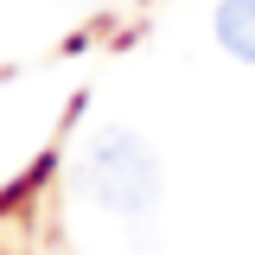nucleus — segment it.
Returning a JSON list of instances; mask_svg holds the SVG:
<instances>
[{
    "instance_id": "nucleus-1",
    "label": "nucleus",
    "mask_w": 255,
    "mask_h": 255,
    "mask_svg": "<svg viewBox=\"0 0 255 255\" xmlns=\"http://www.w3.org/2000/svg\"><path fill=\"white\" fill-rule=\"evenodd\" d=\"M77 185L115 217H147L159 198V159L134 128H96L77 153Z\"/></svg>"
},
{
    "instance_id": "nucleus-2",
    "label": "nucleus",
    "mask_w": 255,
    "mask_h": 255,
    "mask_svg": "<svg viewBox=\"0 0 255 255\" xmlns=\"http://www.w3.org/2000/svg\"><path fill=\"white\" fill-rule=\"evenodd\" d=\"M211 32H217V45L236 64H255V0H217Z\"/></svg>"
}]
</instances>
